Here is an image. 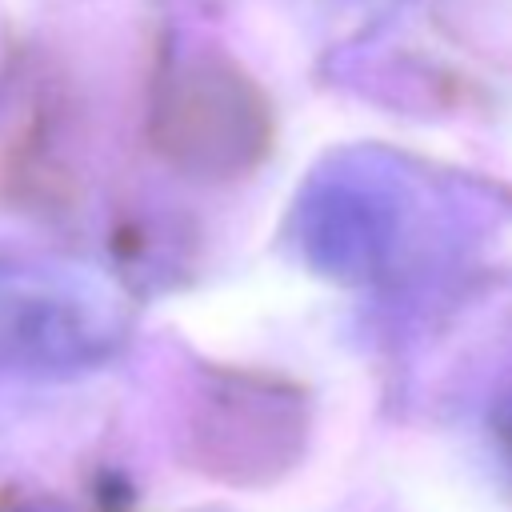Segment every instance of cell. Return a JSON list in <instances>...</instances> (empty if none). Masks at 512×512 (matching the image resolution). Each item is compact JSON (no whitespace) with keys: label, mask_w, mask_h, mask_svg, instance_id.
Returning a JSON list of instances; mask_svg holds the SVG:
<instances>
[{"label":"cell","mask_w":512,"mask_h":512,"mask_svg":"<svg viewBox=\"0 0 512 512\" xmlns=\"http://www.w3.org/2000/svg\"><path fill=\"white\" fill-rule=\"evenodd\" d=\"M308 244L328 268L368 272L388 248V208L360 188L332 184L308 208Z\"/></svg>","instance_id":"6da1fadb"},{"label":"cell","mask_w":512,"mask_h":512,"mask_svg":"<svg viewBox=\"0 0 512 512\" xmlns=\"http://www.w3.org/2000/svg\"><path fill=\"white\" fill-rule=\"evenodd\" d=\"M492 424H496V440L504 448V460L512 464V388L496 400V412H492Z\"/></svg>","instance_id":"7a4b0ae2"}]
</instances>
